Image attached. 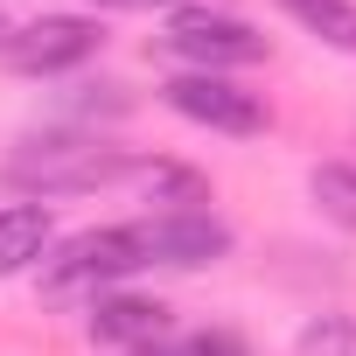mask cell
I'll return each instance as SVG.
<instances>
[{"mask_svg":"<svg viewBox=\"0 0 356 356\" xmlns=\"http://www.w3.org/2000/svg\"><path fill=\"white\" fill-rule=\"evenodd\" d=\"M300 356H356V321L349 314H321L300 328Z\"/></svg>","mask_w":356,"mask_h":356,"instance_id":"obj_11","label":"cell"},{"mask_svg":"<svg viewBox=\"0 0 356 356\" xmlns=\"http://www.w3.org/2000/svg\"><path fill=\"white\" fill-rule=\"evenodd\" d=\"M147 245H154V266H217L231 252V224L210 210H161L147 217Z\"/></svg>","mask_w":356,"mask_h":356,"instance_id":"obj_6","label":"cell"},{"mask_svg":"<svg viewBox=\"0 0 356 356\" xmlns=\"http://www.w3.org/2000/svg\"><path fill=\"white\" fill-rule=\"evenodd\" d=\"M175 356H245V342L231 335V328H203V335H189Z\"/></svg>","mask_w":356,"mask_h":356,"instance_id":"obj_12","label":"cell"},{"mask_svg":"<svg viewBox=\"0 0 356 356\" xmlns=\"http://www.w3.org/2000/svg\"><path fill=\"white\" fill-rule=\"evenodd\" d=\"M280 8L328 49H356V0H280Z\"/></svg>","mask_w":356,"mask_h":356,"instance_id":"obj_9","label":"cell"},{"mask_svg":"<svg viewBox=\"0 0 356 356\" xmlns=\"http://www.w3.org/2000/svg\"><path fill=\"white\" fill-rule=\"evenodd\" d=\"M307 189H314V203H321L328 224L356 231V168H349V161H321V168L307 175Z\"/></svg>","mask_w":356,"mask_h":356,"instance_id":"obj_10","label":"cell"},{"mask_svg":"<svg viewBox=\"0 0 356 356\" xmlns=\"http://www.w3.org/2000/svg\"><path fill=\"white\" fill-rule=\"evenodd\" d=\"M161 98L182 112V119H196V126H210V133H231V140L266 133V105H259V91H245V84H231V77H210V70L168 77Z\"/></svg>","mask_w":356,"mask_h":356,"instance_id":"obj_3","label":"cell"},{"mask_svg":"<svg viewBox=\"0 0 356 356\" xmlns=\"http://www.w3.org/2000/svg\"><path fill=\"white\" fill-rule=\"evenodd\" d=\"M98 8H168V0H98Z\"/></svg>","mask_w":356,"mask_h":356,"instance_id":"obj_13","label":"cell"},{"mask_svg":"<svg viewBox=\"0 0 356 356\" xmlns=\"http://www.w3.org/2000/svg\"><path fill=\"white\" fill-rule=\"evenodd\" d=\"M161 335H168V307H161V300H140V293H98V300H91V342L154 349Z\"/></svg>","mask_w":356,"mask_h":356,"instance_id":"obj_7","label":"cell"},{"mask_svg":"<svg viewBox=\"0 0 356 356\" xmlns=\"http://www.w3.org/2000/svg\"><path fill=\"white\" fill-rule=\"evenodd\" d=\"M91 49H98V22H84V15H42V22H29L0 42L15 77H56V70L84 63Z\"/></svg>","mask_w":356,"mask_h":356,"instance_id":"obj_4","label":"cell"},{"mask_svg":"<svg viewBox=\"0 0 356 356\" xmlns=\"http://www.w3.org/2000/svg\"><path fill=\"white\" fill-rule=\"evenodd\" d=\"M154 266V245H147V224H112V231H84V238H70L56 259H49V273H42V293L49 300H77V293H105V286H119V280H133V273H147Z\"/></svg>","mask_w":356,"mask_h":356,"instance_id":"obj_1","label":"cell"},{"mask_svg":"<svg viewBox=\"0 0 356 356\" xmlns=\"http://www.w3.org/2000/svg\"><path fill=\"white\" fill-rule=\"evenodd\" d=\"M42 245H49V210H42V203L0 210V280L22 273L29 259H42Z\"/></svg>","mask_w":356,"mask_h":356,"instance_id":"obj_8","label":"cell"},{"mask_svg":"<svg viewBox=\"0 0 356 356\" xmlns=\"http://www.w3.org/2000/svg\"><path fill=\"white\" fill-rule=\"evenodd\" d=\"M119 175H133V161L105 140H70V133H49V140H29L15 161H8V182L35 189V196H77V189H105L119 182Z\"/></svg>","mask_w":356,"mask_h":356,"instance_id":"obj_2","label":"cell"},{"mask_svg":"<svg viewBox=\"0 0 356 356\" xmlns=\"http://www.w3.org/2000/svg\"><path fill=\"white\" fill-rule=\"evenodd\" d=\"M126 356H161V349H126Z\"/></svg>","mask_w":356,"mask_h":356,"instance_id":"obj_14","label":"cell"},{"mask_svg":"<svg viewBox=\"0 0 356 356\" xmlns=\"http://www.w3.org/2000/svg\"><path fill=\"white\" fill-rule=\"evenodd\" d=\"M168 56H182V63L224 77L238 63H259L266 56V35L252 22H238V15H182V22L168 29Z\"/></svg>","mask_w":356,"mask_h":356,"instance_id":"obj_5","label":"cell"}]
</instances>
